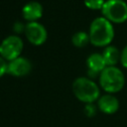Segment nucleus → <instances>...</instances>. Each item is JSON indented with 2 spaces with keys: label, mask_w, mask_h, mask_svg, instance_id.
Returning a JSON list of instances; mask_svg holds the SVG:
<instances>
[{
  "label": "nucleus",
  "mask_w": 127,
  "mask_h": 127,
  "mask_svg": "<svg viewBox=\"0 0 127 127\" xmlns=\"http://www.w3.org/2000/svg\"><path fill=\"white\" fill-rule=\"evenodd\" d=\"M89 41L96 47H107L114 38V28L111 22L102 17L95 18L89 27Z\"/></svg>",
  "instance_id": "obj_1"
},
{
  "label": "nucleus",
  "mask_w": 127,
  "mask_h": 127,
  "mask_svg": "<svg viewBox=\"0 0 127 127\" xmlns=\"http://www.w3.org/2000/svg\"><path fill=\"white\" fill-rule=\"evenodd\" d=\"M99 84L107 93H117L125 85V75L117 66H106L99 74Z\"/></svg>",
  "instance_id": "obj_2"
},
{
  "label": "nucleus",
  "mask_w": 127,
  "mask_h": 127,
  "mask_svg": "<svg viewBox=\"0 0 127 127\" xmlns=\"http://www.w3.org/2000/svg\"><path fill=\"white\" fill-rule=\"evenodd\" d=\"M72 91L75 97L84 103H93L100 97L99 86L89 77L80 76L73 80Z\"/></svg>",
  "instance_id": "obj_3"
},
{
  "label": "nucleus",
  "mask_w": 127,
  "mask_h": 127,
  "mask_svg": "<svg viewBox=\"0 0 127 127\" xmlns=\"http://www.w3.org/2000/svg\"><path fill=\"white\" fill-rule=\"evenodd\" d=\"M101 13L111 23H124L127 21V3L123 0H106Z\"/></svg>",
  "instance_id": "obj_4"
},
{
  "label": "nucleus",
  "mask_w": 127,
  "mask_h": 127,
  "mask_svg": "<svg viewBox=\"0 0 127 127\" xmlns=\"http://www.w3.org/2000/svg\"><path fill=\"white\" fill-rule=\"evenodd\" d=\"M23 50V41L16 35H11L5 38L0 45V54L5 59L13 61L17 59Z\"/></svg>",
  "instance_id": "obj_5"
},
{
  "label": "nucleus",
  "mask_w": 127,
  "mask_h": 127,
  "mask_svg": "<svg viewBox=\"0 0 127 127\" xmlns=\"http://www.w3.org/2000/svg\"><path fill=\"white\" fill-rule=\"evenodd\" d=\"M24 33H25L28 41L34 45H41L47 39L46 28L42 24H40L36 21L27 23L25 25Z\"/></svg>",
  "instance_id": "obj_6"
},
{
  "label": "nucleus",
  "mask_w": 127,
  "mask_h": 127,
  "mask_svg": "<svg viewBox=\"0 0 127 127\" xmlns=\"http://www.w3.org/2000/svg\"><path fill=\"white\" fill-rule=\"evenodd\" d=\"M31 68H32V64L28 59L23 57H18L17 59L10 61L8 63L7 72L15 76H23L28 74Z\"/></svg>",
  "instance_id": "obj_7"
},
{
  "label": "nucleus",
  "mask_w": 127,
  "mask_h": 127,
  "mask_svg": "<svg viewBox=\"0 0 127 127\" xmlns=\"http://www.w3.org/2000/svg\"><path fill=\"white\" fill-rule=\"evenodd\" d=\"M119 100L116 96L110 93H106L104 95H101L97 100V107L98 109L108 115L114 114L119 109Z\"/></svg>",
  "instance_id": "obj_8"
},
{
  "label": "nucleus",
  "mask_w": 127,
  "mask_h": 127,
  "mask_svg": "<svg viewBox=\"0 0 127 127\" xmlns=\"http://www.w3.org/2000/svg\"><path fill=\"white\" fill-rule=\"evenodd\" d=\"M23 16L26 20L33 22L39 18H41L43 14V6L41 3L37 1H30L24 5L22 9Z\"/></svg>",
  "instance_id": "obj_9"
},
{
  "label": "nucleus",
  "mask_w": 127,
  "mask_h": 127,
  "mask_svg": "<svg viewBox=\"0 0 127 127\" xmlns=\"http://www.w3.org/2000/svg\"><path fill=\"white\" fill-rule=\"evenodd\" d=\"M86 64H87V70H91L97 74H100V72L107 66L102 57V54H98V53H93L89 55L88 58L86 59Z\"/></svg>",
  "instance_id": "obj_10"
},
{
  "label": "nucleus",
  "mask_w": 127,
  "mask_h": 127,
  "mask_svg": "<svg viewBox=\"0 0 127 127\" xmlns=\"http://www.w3.org/2000/svg\"><path fill=\"white\" fill-rule=\"evenodd\" d=\"M121 53L114 46H107L103 50L102 57L107 66H116V64L120 62Z\"/></svg>",
  "instance_id": "obj_11"
},
{
  "label": "nucleus",
  "mask_w": 127,
  "mask_h": 127,
  "mask_svg": "<svg viewBox=\"0 0 127 127\" xmlns=\"http://www.w3.org/2000/svg\"><path fill=\"white\" fill-rule=\"evenodd\" d=\"M71 42L72 44L77 47V48H82L85 45H87L89 41V35L83 31H79L73 34V36L71 37Z\"/></svg>",
  "instance_id": "obj_12"
},
{
  "label": "nucleus",
  "mask_w": 127,
  "mask_h": 127,
  "mask_svg": "<svg viewBox=\"0 0 127 127\" xmlns=\"http://www.w3.org/2000/svg\"><path fill=\"white\" fill-rule=\"evenodd\" d=\"M84 4L87 8L92 9V10H98L102 9L105 1L104 0H83Z\"/></svg>",
  "instance_id": "obj_13"
},
{
  "label": "nucleus",
  "mask_w": 127,
  "mask_h": 127,
  "mask_svg": "<svg viewBox=\"0 0 127 127\" xmlns=\"http://www.w3.org/2000/svg\"><path fill=\"white\" fill-rule=\"evenodd\" d=\"M84 113L88 117H93L96 114V106L93 103H87L84 106Z\"/></svg>",
  "instance_id": "obj_14"
},
{
  "label": "nucleus",
  "mask_w": 127,
  "mask_h": 127,
  "mask_svg": "<svg viewBox=\"0 0 127 127\" xmlns=\"http://www.w3.org/2000/svg\"><path fill=\"white\" fill-rule=\"evenodd\" d=\"M120 63L121 64L127 68V45L123 48V50L121 51V56H120Z\"/></svg>",
  "instance_id": "obj_15"
},
{
  "label": "nucleus",
  "mask_w": 127,
  "mask_h": 127,
  "mask_svg": "<svg viewBox=\"0 0 127 127\" xmlns=\"http://www.w3.org/2000/svg\"><path fill=\"white\" fill-rule=\"evenodd\" d=\"M7 69H8V64L6 63L5 59L0 56V76H2L4 73H6Z\"/></svg>",
  "instance_id": "obj_16"
},
{
  "label": "nucleus",
  "mask_w": 127,
  "mask_h": 127,
  "mask_svg": "<svg viewBox=\"0 0 127 127\" xmlns=\"http://www.w3.org/2000/svg\"><path fill=\"white\" fill-rule=\"evenodd\" d=\"M13 29L16 33H22L23 31H25V25H23V23L21 22H16L13 26Z\"/></svg>",
  "instance_id": "obj_17"
}]
</instances>
